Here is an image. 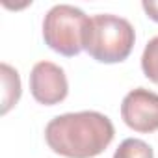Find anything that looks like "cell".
I'll return each instance as SVG.
<instances>
[{
    "mask_svg": "<svg viewBox=\"0 0 158 158\" xmlns=\"http://www.w3.org/2000/svg\"><path fill=\"white\" fill-rule=\"evenodd\" d=\"M115 128L101 112H73L48 121L45 139L48 147L65 158L99 156L114 139Z\"/></svg>",
    "mask_w": 158,
    "mask_h": 158,
    "instance_id": "obj_1",
    "label": "cell"
},
{
    "mask_svg": "<svg viewBox=\"0 0 158 158\" xmlns=\"http://www.w3.org/2000/svg\"><path fill=\"white\" fill-rule=\"evenodd\" d=\"M136 41L134 26L112 13H99L89 19L86 52L101 63H117L128 58Z\"/></svg>",
    "mask_w": 158,
    "mask_h": 158,
    "instance_id": "obj_2",
    "label": "cell"
},
{
    "mask_svg": "<svg viewBox=\"0 0 158 158\" xmlns=\"http://www.w3.org/2000/svg\"><path fill=\"white\" fill-rule=\"evenodd\" d=\"M89 19L91 17H88L80 8L71 4L50 8L43 19L45 43L63 56H76L86 45Z\"/></svg>",
    "mask_w": 158,
    "mask_h": 158,
    "instance_id": "obj_3",
    "label": "cell"
},
{
    "mask_svg": "<svg viewBox=\"0 0 158 158\" xmlns=\"http://www.w3.org/2000/svg\"><path fill=\"white\" fill-rule=\"evenodd\" d=\"M121 117L136 132L158 130V93L145 88L128 91L121 102Z\"/></svg>",
    "mask_w": 158,
    "mask_h": 158,
    "instance_id": "obj_4",
    "label": "cell"
},
{
    "mask_svg": "<svg viewBox=\"0 0 158 158\" xmlns=\"http://www.w3.org/2000/svg\"><path fill=\"white\" fill-rule=\"evenodd\" d=\"M30 91L32 97L45 106L61 102L69 93L65 71L52 61H37L30 73Z\"/></svg>",
    "mask_w": 158,
    "mask_h": 158,
    "instance_id": "obj_5",
    "label": "cell"
},
{
    "mask_svg": "<svg viewBox=\"0 0 158 158\" xmlns=\"http://www.w3.org/2000/svg\"><path fill=\"white\" fill-rule=\"evenodd\" d=\"M0 76H2V114H8L21 97V78L19 73L8 65H0Z\"/></svg>",
    "mask_w": 158,
    "mask_h": 158,
    "instance_id": "obj_6",
    "label": "cell"
},
{
    "mask_svg": "<svg viewBox=\"0 0 158 158\" xmlns=\"http://www.w3.org/2000/svg\"><path fill=\"white\" fill-rule=\"evenodd\" d=\"M114 158H154V152L149 143L138 138H128L121 141V145L115 149Z\"/></svg>",
    "mask_w": 158,
    "mask_h": 158,
    "instance_id": "obj_7",
    "label": "cell"
},
{
    "mask_svg": "<svg viewBox=\"0 0 158 158\" xmlns=\"http://www.w3.org/2000/svg\"><path fill=\"white\" fill-rule=\"evenodd\" d=\"M141 69L151 82L158 84V35L145 45L141 54Z\"/></svg>",
    "mask_w": 158,
    "mask_h": 158,
    "instance_id": "obj_8",
    "label": "cell"
},
{
    "mask_svg": "<svg viewBox=\"0 0 158 158\" xmlns=\"http://www.w3.org/2000/svg\"><path fill=\"white\" fill-rule=\"evenodd\" d=\"M141 8L145 10L147 17H151L152 21L158 23V0H143V2H141Z\"/></svg>",
    "mask_w": 158,
    "mask_h": 158,
    "instance_id": "obj_9",
    "label": "cell"
}]
</instances>
